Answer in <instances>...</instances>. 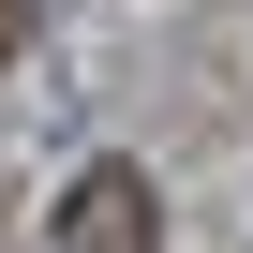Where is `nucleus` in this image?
I'll list each match as a JSON object with an SVG mask.
<instances>
[{
	"mask_svg": "<svg viewBox=\"0 0 253 253\" xmlns=\"http://www.w3.org/2000/svg\"><path fill=\"white\" fill-rule=\"evenodd\" d=\"M60 253H149V179L134 164H89L60 194Z\"/></svg>",
	"mask_w": 253,
	"mask_h": 253,
	"instance_id": "nucleus-1",
	"label": "nucleus"
},
{
	"mask_svg": "<svg viewBox=\"0 0 253 253\" xmlns=\"http://www.w3.org/2000/svg\"><path fill=\"white\" fill-rule=\"evenodd\" d=\"M0 45H15V0H0Z\"/></svg>",
	"mask_w": 253,
	"mask_h": 253,
	"instance_id": "nucleus-2",
	"label": "nucleus"
}]
</instances>
